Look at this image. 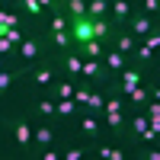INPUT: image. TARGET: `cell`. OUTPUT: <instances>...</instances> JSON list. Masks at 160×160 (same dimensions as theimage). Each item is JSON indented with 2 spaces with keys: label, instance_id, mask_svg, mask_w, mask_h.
I'll return each mask as SVG.
<instances>
[{
  "label": "cell",
  "instance_id": "6da1fadb",
  "mask_svg": "<svg viewBox=\"0 0 160 160\" xmlns=\"http://www.w3.org/2000/svg\"><path fill=\"white\" fill-rule=\"evenodd\" d=\"M3 125L10 128L13 148H16L22 157L32 160V154H35V148H32V118H29V115H7Z\"/></svg>",
  "mask_w": 160,
  "mask_h": 160
},
{
  "label": "cell",
  "instance_id": "7a4b0ae2",
  "mask_svg": "<svg viewBox=\"0 0 160 160\" xmlns=\"http://www.w3.org/2000/svg\"><path fill=\"white\" fill-rule=\"evenodd\" d=\"M58 77V68H55V58L51 55H45V58H38L35 64H29V68H26V87L32 90V96L35 93H45V87L51 83V80Z\"/></svg>",
  "mask_w": 160,
  "mask_h": 160
},
{
  "label": "cell",
  "instance_id": "3957f363",
  "mask_svg": "<svg viewBox=\"0 0 160 160\" xmlns=\"http://www.w3.org/2000/svg\"><path fill=\"white\" fill-rule=\"evenodd\" d=\"M45 55H51L45 32H26V38H22V42L16 45V61L22 64V68L35 64L38 58H45Z\"/></svg>",
  "mask_w": 160,
  "mask_h": 160
},
{
  "label": "cell",
  "instance_id": "277c9868",
  "mask_svg": "<svg viewBox=\"0 0 160 160\" xmlns=\"http://www.w3.org/2000/svg\"><path fill=\"white\" fill-rule=\"evenodd\" d=\"M74 125H77V135L83 138V141H90V144H96V141H102V138H106L102 118H99V115H93V112H87V109H77Z\"/></svg>",
  "mask_w": 160,
  "mask_h": 160
},
{
  "label": "cell",
  "instance_id": "5b68a950",
  "mask_svg": "<svg viewBox=\"0 0 160 160\" xmlns=\"http://www.w3.org/2000/svg\"><path fill=\"white\" fill-rule=\"evenodd\" d=\"M51 58H55V68H58V74L71 77V80H77V77H80V68H83V58H80L74 48H71V51H51Z\"/></svg>",
  "mask_w": 160,
  "mask_h": 160
},
{
  "label": "cell",
  "instance_id": "8992f818",
  "mask_svg": "<svg viewBox=\"0 0 160 160\" xmlns=\"http://www.w3.org/2000/svg\"><path fill=\"white\" fill-rule=\"evenodd\" d=\"M157 22H160L157 16H148V13H141V10H131V16L125 19V26H122V29H128V32H131V35H135L138 42H141V38L148 35Z\"/></svg>",
  "mask_w": 160,
  "mask_h": 160
},
{
  "label": "cell",
  "instance_id": "52a82bcc",
  "mask_svg": "<svg viewBox=\"0 0 160 160\" xmlns=\"http://www.w3.org/2000/svg\"><path fill=\"white\" fill-rule=\"evenodd\" d=\"M80 77H83V80H90L93 87H106V83H112L109 71L102 68V58H83V68H80Z\"/></svg>",
  "mask_w": 160,
  "mask_h": 160
},
{
  "label": "cell",
  "instance_id": "ba28073f",
  "mask_svg": "<svg viewBox=\"0 0 160 160\" xmlns=\"http://www.w3.org/2000/svg\"><path fill=\"white\" fill-rule=\"evenodd\" d=\"M26 115H32V118H51V122H55V99L45 96V93H35V96H29Z\"/></svg>",
  "mask_w": 160,
  "mask_h": 160
},
{
  "label": "cell",
  "instance_id": "9c48e42d",
  "mask_svg": "<svg viewBox=\"0 0 160 160\" xmlns=\"http://www.w3.org/2000/svg\"><path fill=\"white\" fill-rule=\"evenodd\" d=\"M74 87H77V80L58 74V77L45 87V96H51V99H74Z\"/></svg>",
  "mask_w": 160,
  "mask_h": 160
},
{
  "label": "cell",
  "instance_id": "30bf717a",
  "mask_svg": "<svg viewBox=\"0 0 160 160\" xmlns=\"http://www.w3.org/2000/svg\"><path fill=\"white\" fill-rule=\"evenodd\" d=\"M125 64H128V55H122V51H115L112 45H106V48H102V68L109 71V77H112V80H115L118 74L125 71Z\"/></svg>",
  "mask_w": 160,
  "mask_h": 160
},
{
  "label": "cell",
  "instance_id": "8fae6325",
  "mask_svg": "<svg viewBox=\"0 0 160 160\" xmlns=\"http://www.w3.org/2000/svg\"><path fill=\"white\" fill-rule=\"evenodd\" d=\"M128 61H131V64H138V68H144V71H154V68H157V51L148 48L144 42H138L135 51L128 55Z\"/></svg>",
  "mask_w": 160,
  "mask_h": 160
},
{
  "label": "cell",
  "instance_id": "7c38bea8",
  "mask_svg": "<svg viewBox=\"0 0 160 160\" xmlns=\"http://www.w3.org/2000/svg\"><path fill=\"white\" fill-rule=\"evenodd\" d=\"M22 77H26V68H22V64H19V68H7L3 74H0V102L13 93V87H16Z\"/></svg>",
  "mask_w": 160,
  "mask_h": 160
},
{
  "label": "cell",
  "instance_id": "4fadbf2b",
  "mask_svg": "<svg viewBox=\"0 0 160 160\" xmlns=\"http://www.w3.org/2000/svg\"><path fill=\"white\" fill-rule=\"evenodd\" d=\"M109 45H112L115 51H122V55H131V51H135V45H138V38L131 35L128 29L115 26V32H112V38H109Z\"/></svg>",
  "mask_w": 160,
  "mask_h": 160
},
{
  "label": "cell",
  "instance_id": "5bb4252c",
  "mask_svg": "<svg viewBox=\"0 0 160 160\" xmlns=\"http://www.w3.org/2000/svg\"><path fill=\"white\" fill-rule=\"evenodd\" d=\"M77 109H80V106L74 99H55V122H58V128L71 125L74 115H77Z\"/></svg>",
  "mask_w": 160,
  "mask_h": 160
},
{
  "label": "cell",
  "instance_id": "9a60e30c",
  "mask_svg": "<svg viewBox=\"0 0 160 160\" xmlns=\"http://www.w3.org/2000/svg\"><path fill=\"white\" fill-rule=\"evenodd\" d=\"M93 154H96L99 160H128V148L106 144V141H96V144H93Z\"/></svg>",
  "mask_w": 160,
  "mask_h": 160
},
{
  "label": "cell",
  "instance_id": "2e32d148",
  "mask_svg": "<svg viewBox=\"0 0 160 160\" xmlns=\"http://www.w3.org/2000/svg\"><path fill=\"white\" fill-rule=\"evenodd\" d=\"M90 32H93V38H99V42L109 45V38H112V32H115V26H112L109 16H99V19H90Z\"/></svg>",
  "mask_w": 160,
  "mask_h": 160
},
{
  "label": "cell",
  "instance_id": "e0dca14e",
  "mask_svg": "<svg viewBox=\"0 0 160 160\" xmlns=\"http://www.w3.org/2000/svg\"><path fill=\"white\" fill-rule=\"evenodd\" d=\"M131 7L128 0H109V19H112V26H125V19L131 16Z\"/></svg>",
  "mask_w": 160,
  "mask_h": 160
},
{
  "label": "cell",
  "instance_id": "ac0fdd59",
  "mask_svg": "<svg viewBox=\"0 0 160 160\" xmlns=\"http://www.w3.org/2000/svg\"><path fill=\"white\" fill-rule=\"evenodd\" d=\"M45 38H48V48L51 51H71L74 48L71 29H64V32H45Z\"/></svg>",
  "mask_w": 160,
  "mask_h": 160
},
{
  "label": "cell",
  "instance_id": "d6986e66",
  "mask_svg": "<svg viewBox=\"0 0 160 160\" xmlns=\"http://www.w3.org/2000/svg\"><path fill=\"white\" fill-rule=\"evenodd\" d=\"M102 48H106V42H99V38H87V42L74 45V51L80 58H102Z\"/></svg>",
  "mask_w": 160,
  "mask_h": 160
},
{
  "label": "cell",
  "instance_id": "ffe728a7",
  "mask_svg": "<svg viewBox=\"0 0 160 160\" xmlns=\"http://www.w3.org/2000/svg\"><path fill=\"white\" fill-rule=\"evenodd\" d=\"M102 102H106V87H93L90 96H87V102L80 106V109H87L93 115H102Z\"/></svg>",
  "mask_w": 160,
  "mask_h": 160
},
{
  "label": "cell",
  "instance_id": "44dd1931",
  "mask_svg": "<svg viewBox=\"0 0 160 160\" xmlns=\"http://www.w3.org/2000/svg\"><path fill=\"white\" fill-rule=\"evenodd\" d=\"M93 154V144L87 141V144H77V148H64L61 151V157L64 160H83V157H90Z\"/></svg>",
  "mask_w": 160,
  "mask_h": 160
},
{
  "label": "cell",
  "instance_id": "7402d4cb",
  "mask_svg": "<svg viewBox=\"0 0 160 160\" xmlns=\"http://www.w3.org/2000/svg\"><path fill=\"white\" fill-rule=\"evenodd\" d=\"M87 16H90V19L109 16V0H87Z\"/></svg>",
  "mask_w": 160,
  "mask_h": 160
},
{
  "label": "cell",
  "instance_id": "603a6c76",
  "mask_svg": "<svg viewBox=\"0 0 160 160\" xmlns=\"http://www.w3.org/2000/svg\"><path fill=\"white\" fill-rule=\"evenodd\" d=\"M135 10H141V13H148V16H157L160 19V0H138Z\"/></svg>",
  "mask_w": 160,
  "mask_h": 160
},
{
  "label": "cell",
  "instance_id": "cb8c5ba5",
  "mask_svg": "<svg viewBox=\"0 0 160 160\" xmlns=\"http://www.w3.org/2000/svg\"><path fill=\"white\" fill-rule=\"evenodd\" d=\"M141 42H144V45H148V48H154V51L160 48V22H157V26H154V29H151L148 35H144V38H141Z\"/></svg>",
  "mask_w": 160,
  "mask_h": 160
},
{
  "label": "cell",
  "instance_id": "d4e9b609",
  "mask_svg": "<svg viewBox=\"0 0 160 160\" xmlns=\"http://www.w3.org/2000/svg\"><path fill=\"white\" fill-rule=\"evenodd\" d=\"M7 38H10V42H13V45H19V42H22V38H26V32L19 29V26H10V29H7Z\"/></svg>",
  "mask_w": 160,
  "mask_h": 160
},
{
  "label": "cell",
  "instance_id": "484cf974",
  "mask_svg": "<svg viewBox=\"0 0 160 160\" xmlns=\"http://www.w3.org/2000/svg\"><path fill=\"white\" fill-rule=\"evenodd\" d=\"M38 3H42V10H48V13L64 10V0H38Z\"/></svg>",
  "mask_w": 160,
  "mask_h": 160
},
{
  "label": "cell",
  "instance_id": "4316f807",
  "mask_svg": "<svg viewBox=\"0 0 160 160\" xmlns=\"http://www.w3.org/2000/svg\"><path fill=\"white\" fill-rule=\"evenodd\" d=\"M7 68H13V64H7V61H3V58H0V74H3V71H7ZM16 68H19V64H16Z\"/></svg>",
  "mask_w": 160,
  "mask_h": 160
},
{
  "label": "cell",
  "instance_id": "83f0119b",
  "mask_svg": "<svg viewBox=\"0 0 160 160\" xmlns=\"http://www.w3.org/2000/svg\"><path fill=\"white\" fill-rule=\"evenodd\" d=\"M3 10H7V7H3V0H0V13H3Z\"/></svg>",
  "mask_w": 160,
  "mask_h": 160
},
{
  "label": "cell",
  "instance_id": "f1b7e54d",
  "mask_svg": "<svg viewBox=\"0 0 160 160\" xmlns=\"http://www.w3.org/2000/svg\"><path fill=\"white\" fill-rule=\"evenodd\" d=\"M128 3H131V7H135V3H138V0H128Z\"/></svg>",
  "mask_w": 160,
  "mask_h": 160
},
{
  "label": "cell",
  "instance_id": "f546056e",
  "mask_svg": "<svg viewBox=\"0 0 160 160\" xmlns=\"http://www.w3.org/2000/svg\"><path fill=\"white\" fill-rule=\"evenodd\" d=\"M83 3H87V0H83Z\"/></svg>",
  "mask_w": 160,
  "mask_h": 160
}]
</instances>
